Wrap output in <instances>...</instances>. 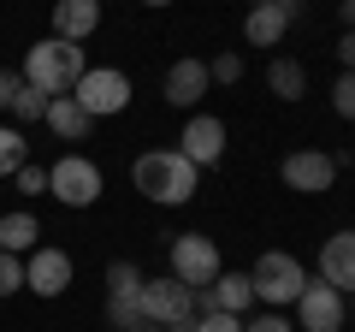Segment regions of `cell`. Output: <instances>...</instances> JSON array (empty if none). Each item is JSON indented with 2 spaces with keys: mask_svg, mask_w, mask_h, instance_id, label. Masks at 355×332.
Segmentation results:
<instances>
[{
  "mask_svg": "<svg viewBox=\"0 0 355 332\" xmlns=\"http://www.w3.org/2000/svg\"><path fill=\"white\" fill-rule=\"evenodd\" d=\"M48 196L60 208H95V196H101V166L83 160V154H60L48 166Z\"/></svg>",
  "mask_w": 355,
  "mask_h": 332,
  "instance_id": "cell-4",
  "label": "cell"
},
{
  "mask_svg": "<svg viewBox=\"0 0 355 332\" xmlns=\"http://www.w3.org/2000/svg\"><path fill=\"white\" fill-rule=\"evenodd\" d=\"M83 72H89V60H83V42H60V36H48V42H30V53H24V83L30 90H42V95H71L77 83H83Z\"/></svg>",
  "mask_w": 355,
  "mask_h": 332,
  "instance_id": "cell-2",
  "label": "cell"
},
{
  "mask_svg": "<svg viewBox=\"0 0 355 332\" xmlns=\"http://www.w3.org/2000/svg\"><path fill=\"white\" fill-rule=\"evenodd\" d=\"M207 83H214V77H207V60H178L172 72H166V101L172 107H184V113H196V107H202V95H207Z\"/></svg>",
  "mask_w": 355,
  "mask_h": 332,
  "instance_id": "cell-14",
  "label": "cell"
},
{
  "mask_svg": "<svg viewBox=\"0 0 355 332\" xmlns=\"http://www.w3.org/2000/svg\"><path fill=\"white\" fill-rule=\"evenodd\" d=\"M142 6H172V0H142Z\"/></svg>",
  "mask_w": 355,
  "mask_h": 332,
  "instance_id": "cell-33",
  "label": "cell"
},
{
  "mask_svg": "<svg viewBox=\"0 0 355 332\" xmlns=\"http://www.w3.org/2000/svg\"><path fill=\"white\" fill-rule=\"evenodd\" d=\"M320 279H326L331 291L355 297V231H331V238L320 243Z\"/></svg>",
  "mask_w": 355,
  "mask_h": 332,
  "instance_id": "cell-13",
  "label": "cell"
},
{
  "mask_svg": "<svg viewBox=\"0 0 355 332\" xmlns=\"http://www.w3.org/2000/svg\"><path fill=\"white\" fill-rule=\"evenodd\" d=\"M24 291H36V297H65V291H71V256L53 249V243H36L30 261H24Z\"/></svg>",
  "mask_w": 355,
  "mask_h": 332,
  "instance_id": "cell-12",
  "label": "cell"
},
{
  "mask_svg": "<svg viewBox=\"0 0 355 332\" xmlns=\"http://www.w3.org/2000/svg\"><path fill=\"white\" fill-rule=\"evenodd\" d=\"M36 238H42V226H36V214H0V249L6 256H30L36 249Z\"/></svg>",
  "mask_w": 355,
  "mask_h": 332,
  "instance_id": "cell-20",
  "label": "cell"
},
{
  "mask_svg": "<svg viewBox=\"0 0 355 332\" xmlns=\"http://www.w3.org/2000/svg\"><path fill=\"white\" fill-rule=\"evenodd\" d=\"M207 77H214V83H243V53H219V60H207Z\"/></svg>",
  "mask_w": 355,
  "mask_h": 332,
  "instance_id": "cell-26",
  "label": "cell"
},
{
  "mask_svg": "<svg viewBox=\"0 0 355 332\" xmlns=\"http://www.w3.org/2000/svg\"><path fill=\"white\" fill-rule=\"evenodd\" d=\"M12 291H24V256L0 249V297H12Z\"/></svg>",
  "mask_w": 355,
  "mask_h": 332,
  "instance_id": "cell-25",
  "label": "cell"
},
{
  "mask_svg": "<svg viewBox=\"0 0 355 332\" xmlns=\"http://www.w3.org/2000/svg\"><path fill=\"white\" fill-rule=\"evenodd\" d=\"M137 320H142V303H137V297H107V326H113V332H130Z\"/></svg>",
  "mask_w": 355,
  "mask_h": 332,
  "instance_id": "cell-23",
  "label": "cell"
},
{
  "mask_svg": "<svg viewBox=\"0 0 355 332\" xmlns=\"http://www.w3.org/2000/svg\"><path fill=\"white\" fill-rule=\"evenodd\" d=\"M249 6H266V0H249Z\"/></svg>",
  "mask_w": 355,
  "mask_h": 332,
  "instance_id": "cell-34",
  "label": "cell"
},
{
  "mask_svg": "<svg viewBox=\"0 0 355 332\" xmlns=\"http://www.w3.org/2000/svg\"><path fill=\"white\" fill-rule=\"evenodd\" d=\"M42 125H48L60 142H83L89 131H95V119L77 107V95H48V113H42Z\"/></svg>",
  "mask_w": 355,
  "mask_h": 332,
  "instance_id": "cell-16",
  "label": "cell"
},
{
  "mask_svg": "<svg viewBox=\"0 0 355 332\" xmlns=\"http://www.w3.org/2000/svg\"><path fill=\"white\" fill-rule=\"evenodd\" d=\"M296 18H302V0H266V6H249L243 42H249V48H279V42L291 36Z\"/></svg>",
  "mask_w": 355,
  "mask_h": 332,
  "instance_id": "cell-9",
  "label": "cell"
},
{
  "mask_svg": "<svg viewBox=\"0 0 355 332\" xmlns=\"http://www.w3.org/2000/svg\"><path fill=\"white\" fill-rule=\"evenodd\" d=\"M225 273V261H219V243L202 238V231H184V238H172V279L190 285V291H207V285Z\"/></svg>",
  "mask_w": 355,
  "mask_h": 332,
  "instance_id": "cell-5",
  "label": "cell"
},
{
  "mask_svg": "<svg viewBox=\"0 0 355 332\" xmlns=\"http://www.w3.org/2000/svg\"><path fill=\"white\" fill-rule=\"evenodd\" d=\"M12 179H18V190H24V196H48V166H18Z\"/></svg>",
  "mask_w": 355,
  "mask_h": 332,
  "instance_id": "cell-27",
  "label": "cell"
},
{
  "mask_svg": "<svg viewBox=\"0 0 355 332\" xmlns=\"http://www.w3.org/2000/svg\"><path fill=\"white\" fill-rule=\"evenodd\" d=\"M130 184H137L148 202H160V208H184L196 196V184H202V172H196L178 149H148V154L130 160Z\"/></svg>",
  "mask_w": 355,
  "mask_h": 332,
  "instance_id": "cell-1",
  "label": "cell"
},
{
  "mask_svg": "<svg viewBox=\"0 0 355 332\" xmlns=\"http://www.w3.org/2000/svg\"><path fill=\"white\" fill-rule=\"evenodd\" d=\"M142 315L148 320H160V326H178V320H196V291L190 285H178L172 273L166 279H142Z\"/></svg>",
  "mask_w": 355,
  "mask_h": 332,
  "instance_id": "cell-8",
  "label": "cell"
},
{
  "mask_svg": "<svg viewBox=\"0 0 355 332\" xmlns=\"http://www.w3.org/2000/svg\"><path fill=\"white\" fill-rule=\"evenodd\" d=\"M130 332H166V326H160V320H148V315H142V320H137Z\"/></svg>",
  "mask_w": 355,
  "mask_h": 332,
  "instance_id": "cell-32",
  "label": "cell"
},
{
  "mask_svg": "<svg viewBox=\"0 0 355 332\" xmlns=\"http://www.w3.org/2000/svg\"><path fill=\"white\" fill-rule=\"evenodd\" d=\"M178 154L202 172V166H219L225 160V119L214 113H190V125H184V137H178Z\"/></svg>",
  "mask_w": 355,
  "mask_h": 332,
  "instance_id": "cell-11",
  "label": "cell"
},
{
  "mask_svg": "<svg viewBox=\"0 0 355 332\" xmlns=\"http://www.w3.org/2000/svg\"><path fill=\"white\" fill-rule=\"evenodd\" d=\"M249 285H254V297H261V303L284 308V303H296V297H302L308 267L291 256V249H266V256L249 267Z\"/></svg>",
  "mask_w": 355,
  "mask_h": 332,
  "instance_id": "cell-3",
  "label": "cell"
},
{
  "mask_svg": "<svg viewBox=\"0 0 355 332\" xmlns=\"http://www.w3.org/2000/svg\"><path fill=\"white\" fill-rule=\"evenodd\" d=\"M0 113H12V119H42V113H48V95L30 90L18 72H0Z\"/></svg>",
  "mask_w": 355,
  "mask_h": 332,
  "instance_id": "cell-17",
  "label": "cell"
},
{
  "mask_svg": "<svg viewBox=\"0 0 355 332\" xmlns=\"http://www.w3.org/2000/svg\"><path fill=\"white\" fill-rule=\"evenodd\" d=\"M196 332H243V315H196Z\"/></svg>",
  "mask_w": 355,
  "mask_h": 332,
  "instance_id": "cell-28",
  "label": "cell"
},
{
  "mask_svg": "<svg viewBox=\"0 0 355 332\" xmlns=\"http://www.w3.org/2000/svg\"><path fill=\"white\" fill-rule=\"evenodd\" d=\"M331 113L355 125V72H338V83H331Z\"/></svg>",
  "mask_w": 355,
  "mask_h": 332,
  "instance_id": "cell-24",
  "label": "cell"
},
{
  "mask_svg": "<svg viewBox=\"0 0 355 332\" xmlns=\"http://www.w3.org/2000/svg\"><path fill=\"white\" fill-rule=\"evenodd\" d=\"M338 65H343V72H355V30H343V36H338Z\"/></svg>",
  "mask_w": 355,
  "mask_h": 332,
  "instance_id": "cell-30",
  "label": "cell"
},
{
  "mask_svg": "<svg viewBox=\"0 0 355 332\" xmlns=\"http://www.w3.org/2000/svg\"><path fill=\"white\" fill-rule=\"evenodd\" d=\"M18 166H30V142L18 125H0V179H12Z\"/></svg>",
  "mask_w": 355,
  "mask_h": 332,
  "instance_id": "cell-21",
  "label": "cell"
},
{
  "mask_svg": "<svg viewBox=\"0 0 355 332\" xmlns=\"http://www.w3.org/2000/svg\"><path fill=\"white\" fill-rule=\"evenodd\" d=\"M243 332H296L284 315H254V320H243Z\"/></svg>",
  "mask_w": 355,
  "mask_h": 332,
  "instance_id": "cell-29",
  "label": "cell"
},
{
  "mask_svg": "<svg viewBox=\"0 0 355 332\" xmlns=\"http://www.w3.org/2000/svg\"><path fill=\"white\" fill-rule=\"evenodd\" d=\"M338 24H343V30H355V0H338Z\"/></svg>",
  "mask_w": 355,
  "mask_h": 332,
  "instance_id": "cell-31",
  "label": "cell"
},
{
  "mask_svg": "<svg viewBox=\"0 0 355 332\" xmlns=\"http://www.w3.org/2000/svg\"><path fill=\"white\" fill-rule=\"evenodd\" d=\"M296 326L302 332H343V291H331L326 279H308L296 297Z\"/></svg>",
  "mask_w": 355,
  "mask_h": 332,
  "instance_id": "cell-10",
  "label": "cell"
},
{
  "mask_svg": "<svg viewBox=\"0 0 355 332\" xmlns=\"http://www.w3.org/2000/svg\"><path fill=\"white\" fill-rule=\"evenodd\" d=\"M266 90L279 95V101H302V90H308V72H302V60L279 53V60L266 65Z\"/></svg>",
  "mask_w": 355,
  "mask_h": 332,
  "instance_id": "cell-19",
  "label": "cell"
},
{
  "mask_svg": "<svg viewBox=\"0 0 355 332\" xmlns=\"http://www.w3.org/2000/svg\"><path fill=\"white\" fill-rule=\"evenodd\" d=\"M107 297H142V267L137 261H113L107 267Z\"/></svg>",
  "mask_w": 355,
  "mask_h": 332,
  "instance_id": "cell-22",
  "label": "cell"
},
{
  "mask_svg": "<svg viewBox=\"0 0 355 332\" xmlns=\"http://www.w3.org/2000/svg\"><path fill=\"white\" fill-rule=\"evenodd\" d=\"M101 24V0H53V36L60 42H89Z\"/></svg>",
  "mask_w": 355,
  "mask_h": 332,
  "instance_id": "cell-15",
  "label": "cell"
},
{
  "mask_svg": "<svg viewBox=\"0 0 355 332\" xmlns=\"http://www.w3.org/2000/svg\"><path fill=\"white\" fill-rule=\"evenodd\" d=\"M71 95H77V107H83L89 119H113V113L130 107V77L113 72V65H89L83 83H77Z\"/></svg>",
  "mask_w": 355,
  "mask_h": 332,
  "instance_id": "cell-6",
  "label": "cell"
},
{
  "mask_svg": "<svg viewBox=\"0 0 355 332\" xmlns=\"http://www.w3.org/2000/svg\"><path fill=\"white\" fill-rule=\"evenodd\" d=\"M249 297H254L249 273H219V279L207 285V303H214V315H243V308H249Z\"/></svg>",
  "mask_w": 355,
  "mask_h": 332,
  "instance_id": "cell-18",
  "label": "cell"
},
{
  "mask_svg": "<svg viewBox=\"0 0 355 332\" xmlns=\"http://www.w3.org/2000/svg\"><path fill=\"white\" fill-rule=\"evenodd\" d=\"M338 154H326V149H296V154H284V166H279V179L291 184L296 196H326L331 184H338Z\"/></svg>",
  "mask_w": 355,
  "mask_h": 332,
  "instance_id": "cell-7",
  "label": "cell"
}]
</instances>
